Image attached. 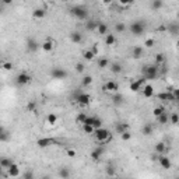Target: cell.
Instances as JSON below:
<instances>
[{
  "mask_svg": "<svg viewBox=\"0 0 179 179\" xmlns=\"http://www.w3.org/2000/svg\"><path fill=\"white\" fill-rule=\"evenodd\" d=\"M97 25H98V21L88 20V21L85 22V29H87V31H94V29H97Z\"/></svg>",
  "mask_w": 179,
  "mask_h": 179,
  "instance_id": "obj_28",
  "label": "cell"
},
{
  "mask_svg": "<svg viewBox=\"0 0 179 179\" xmlns=\"http://www.w3.org/2000/svg\"><path fill=\"white\" fill-rule=\"evenodd\" d=\"M53 48H55V42L52 39H46L44 44H42V49H44L45 52H51Z\"/></svg>",
  "mask_w": 179,
  "mask_h": 179,
  "instance_id": "obj_23",
  "label": "cell"
},
{
  "mask_svg": "<svg viewBox=\"0 0 179 179\" xmlns=\"http://www.w3.org/2000/svg\"><path fill=\"white\" fill-rule=\"evenodd\" d=\"M8 171V175L11 176V178H17V176H20V167L17 164H13L10 165V168H7Z\"/></svg>",
  "mask_w": 179,
  "mask_h": 179,
  "instance_id": "obj_12",
  "label": "cell"
},
{
  "mask_svg": "<svg viewBox=\"0 0 179 179\" xmlns=\"http://www.w3.org/2000/svg\"><path fill=\"white\" fill-rule=\"evenodd\" d=\"M115 130H116V133L122 134L123 132H128L129 130V124L124 123V122H118V123L115 124Z\"/></svg>",
  "mask_w": 179,
  "mask_h": 179,
  "instance_id": "obj_16",
  "label": "cell"
},
{
  "mask_svg": "<svg viewBox=\"0 0 179 179\" xmlns=\"http://www.w3.org/2000/svg\"><path fill=\"white\" fill-rule=\"evenodd\" d=\"M70 13H71V15H74L77 20H87L88 18V10L85 6H80V4L73 6V7L70 8Z\"/></svg>",
  "mask_w": 179,
  "mask_h": 179,
  "instance_id": "obj_3",
  "label": "cell"
},
{
  "mask_svg": "<svg viewBox=\"0 0 179 179\" xmlns=\"http://www.w3.org/2000/svg\"><path fill=\"white\" fill-rule=\"evenodd\" d=\"M174 90H175V87H174V85H168V87H167V92H171V94H172V91H174Z\"/></svg>",
  "mask_w": 179,
  "mask_h": 179,
  "instance_id": "obj_56",
  "label": "cell"
},
{
  "mask_svg": "<svg viewBox=\"0 0 179 179\" xmlns=\"http://www.w3.org/2000/svg\"><path fill=\"white\" fill-rule=\"evenodd\" d=\"M94 118H95V116H87V118H85V121H84V123H83V124H91V126H92Z\"/></svg>",
  "mask_w": 179,
  "mask_h": 179,
  "instance_id": "obj_55",
  "label": "cell"
},
{
  "mask_svg": "<svg viewBox=\"0 0 179 179\" xmlns=\"http://www.w3.org/2000/svg\"><path fill=\"white\" fill-rule=\"evenodd\" d=\"M51 76L52 78H56V80H63V78H66L67 73L66 70H63L62 67H53L51 70Z\"/></svg>",
  "mask_w": 179,
  "mask_h": 179,
  "instance_id": "obj_7",
  "label": "cell"
},
{
  "mask_svg": "<svg viewBox=\"0 0 179 179\" xmlns=\"http://www.w3.org/2000/svg\"><path fill=\"white\" fill-rule=\"evenodd\" d=\"M158 162H160V165H161V168L162 169H169L172 167L171 160H169L168 157H160L158 158Z\"/></svg>",
  "mask_w": 179,
  "mask_h": 179,
  "instance_id": "obj_15",
  "label": "cell"
},
{
  "mask_svg": "<svg viewBox=\"0 0 179 179\" xmlns=\"http://www.w3.org/2000/svg\"><path fill=\"white\" fill-rule=\"evenodd\" d=\"M105 172H106V175H108V176H115V174H116L113 165H108V167L105 168Z\"/></svg>",
  "mask_w": 179,
  "mask_h": 179,
  "instance_id": "obj_43",
  "label": "cell"
},
{
  "mask_svg": "<svg viewBox=\"0 0 179 179\" xmlns=\"http://www.w3.org/2000/svg\"><path fill=\"white\" fill-rule=\"evenodd\" d=\"M32 17L37 20H41V18H45L46 17V7H39V8H35L32 11Z\"/></svg>",
  "mask_w": 179,
  "mask_h": 179,
  "instance_id": "obj_11",
  "label": "cell"
},
{
  "mask_svg": "<svg viewBox=\"0 0 179 179\" xmlns=\"http://www.w3.org/2000/svg\"><path fill=\"white\" fill-rule=\"evenodd\" d=\"M141 91H143V95H144L146 98H150V97H153V94H154V88H153V85L146 84L141 88Z\"/></svg>",
  "mask_w": 179,
  "mask_h": 179,
  "instance_id": "obj_19",
  "label": "cell"
},
{
  "mask_svg": "<svg viewBox=\"0 0 179 179\" xmlns=\"http://www.w3.org/2000/svg\"><path fill=\"white\" fill-rule=\"evenodd\" d=\"M97 29H98V32L101 34V35H105V34L108 32V25H106L105 22L98 21V25H97Z\"/></svg>",
  "mask_w": 179,
  "mask_h": 179,
  "instance_id": "obj_29",
  "label": "cell"
},
{
  "mask_svg": "<svg viewBox=\"0 0 179 179\" xmlns=\"http://www.w3.org/2000/svg\"><path fill=\"white\" fill-rule=\"evenodd\" d=\"M0 13H2V7H0Z\"/></svg>",
  "mask_w": 179,
  "mask_h": 179,
  "instance_id": "obj_61",
  "label": "cell"
},
{
  "mask_svg": "<svg viewBox=\"0 0 179 179\" xmlns=\"http://www.w3.org/2000/svg\"><path fill=\"white\" fill-rule=\"evenodd\" d=\"M38 48H39V44H38V42L34 39V38H29V39L27 41V49H28L29 52L38 51Z\"/></svg>",
  "mask_w": 179,
  "mask_h": 179,
  "instance_id": "obj_14",
  "label": "cell"
},
{
  "mask_svg": "<svg viewBox=\"0 0 179 179\" xmlns=\"http://www.w3.org/2000/svg\"><path fill=\"white\" fill-rule=\"evenodd\" d=\"M108 66H109V60H108V59L101 58L98 60V67H99V69H106Z\"/></svg>",
  "mask_w": 179,
  "mask_h": 179,
  "instance_id": "obj_35",
  "label": "cell"
},
{
  "mask_svg": "<svg viewBox=\"0 0 179 179\" xmlns=\"http://www.w3.org/2000/svg\"><path fill=\"white\" fill-rule=\"evenodd\" d=\"M0 176H2V168H0Z\"/></svg>",
  "mask_w": 179,
  "mask_h": 179,
  "instance_id": "obj_60",
  "label": "cell"
},
{
  "mask_svg": "<svg viewBox=\"0 0 179 179\" xmlns=\"http://www.w3.org/2000/svg\"><path fill=\"white\" fill-rule=\"evenodd\" d=\"M59 176H60V179H70L71 172H70V169L67 167H62L59 169Z\"/></svg>",
  "mask_w": 179,
  "mask_h": 179,
  "instance_id": "obj_20",
  "label": "cell"
},
{
  "mask_svg": "<svg viewBox=\"0 0 179 179\" xmlns=\"http://www.w3.org/2000/svg\"><path fill=\"white\" fill-rule=\"evenodd\" d=\"M66 154H67V157L74 158V157H76V150H73V148H67V150H66Z\"/></svg>",
  "mask_w": 179,
  "mask_h": 179,
  "instance_id": "obj_53",
  "label": "cell"
},
{
  "mask_svg": "<svg viewBox=\"0 0 179 179\" xmlns=\"http://www.w3.org/2000/svg\"><path fill=\"white\" fill-rule=\"evenodd\" d=\"M53 143H55V140L48 139V137H42V139H38L37 140V146L39 147V148H46V147L52 146Z\"/></svg>",
  "mask_w": 179,
  "mask_h": 179,
  "instance_id": "obj_9",
  "label": "cell"
},
{
  "mask_svg": "<svg viewBox=\"0 0 179 179\" xmlns=\"http://www.w3.org/2000/svg\"><path fill=\"white\" fill-rule=\"evenodd\" d=\"M22 179H35V174H34V171H31V169L25 171L24 174H22Z\"/></svg>",
  "mask_w": 179,
  "mask_h": 179,
  "instance_id": "obj_42",
  "label": "cell"
},
{
  "mask_svg": "<svg viewBox=\"0 0 179 179\" xmlns=\"http://www.w3.org/2000/svg\"><path fill=\"white\" fill-rule=\"evenodd\" d=\"M141 132H143V134L144 136H151L153 134V126H151L150 123H146L144 126H143Z\"/></svg>",
  "mask_w": 179,
  "mask_h": 179,
  "instance_id": "obj_31",
  "label": "cell"
},
{
  "mask_svg": "<svg viewBox=\"0 0 179 179\" xmlns=\"http://www.w3.org/2000/svg\"><path fill=\"white\" fill-rule=\"evenodd\" d=\"M70 41L74 42V44H81L83 42V35L78 31H73V32L70 34Z\"/></svg>",
  "mask_w": 179,
  "mask_h": 179,
  "instance_id": "obj_17",
  "label": "cell"
},
{
  "mask_svg": "<svg viewBox=\"0 0 179 179\" xmlns=\"http://www.w3.org/2000/svg\"><path fill=\"white\" fill-rule=\"evenodd\" d=\"M92 128H94V130H97V129H101V128H102V119H99V118H94V122H92Z\"/></svg>",
  "mask_w": 179,
  "mask_h": 179,
  "instance_id": "obj_39",
  "label": "cell"
},
{
  "mask_svg": "<svg viewBox=\"0 0 179 179\" xmlns=\"http://www.w3.org/2000/svg\"><path fill=\"white\" fill-rule=\"evenodd\" d=\"M121 139L123 140V141H128V140L132 139V134H130V132H129V130H128V132H123L121 134Z\"/></svg>",
  "mask_w": 179,
  "mask_h": 179,
  "instance_id": "obj_49",
  "label": "cell"
},
{
  "mask_svg": "<svg viewBox=\"0 0 179 179\" xmlns=\"http://www.w3.org/2000/svg\"><path fill=\"white\" fill-rule=\"evenodd\" d=\"M104 151H105V148H104V147H97L95 150H92V153H91V155H90V157H91L92 161H98L99 158H101V155L104 154Z\"/></svg>",
  "mask_w": 179,
  "mask_h": 179,
  "instance_id": "obj_13",
  "label": "cell"
},
{
  "mask_svg": "<svg viewBox=\"0 0 179 179\" xmlns=\"http://www.w3.org/2000/svg\"><path fill=\"white\" fill-rule=\"evenodd\" d=\"M167 29H168V31L172 34V35H178V32H179V25L176 24V22H171V24H168Z\"/></svg>",
  "mask_w": 179,
  "mask_h": 179,
  "instance_id": "obj_27",
  "label": "cell"
},
{
  "mask_svg": "<svg viewBox=\"0 0 179 179\" xmlns=\"http://www.w3.org/2000/svg\"><path fill=\"white\" fill-rule=\"evenodd\" d=\"M83 130L87 134H94V128H92L91 124H83Z\"/></svg>",
  "mask_w": 179,
  "mask_h": 179,
  "instance_id": "obj_46",
  "label": "cell"
},
{
  "mask_svg": "<svg viewBox=\"0 0 179 179\" xmlns=\"http://www.w3.org/2000/svg\"><path fill=\"white\" fill-rule=\"evenodd\" d=\"M162 6H164L162 0H153V2H151V8H153V10H160Z\"/></svg>",
  "mask_w": 179,
  "mask_h": 179,
  "instance_id": "obj_34",
  "label": "cell"
},
{
  "mask_svg": "<svg viewBox=\"0 0 179 179\" xmlns=\"http://www.w3.org/2000/svg\"><path fill=\"white\" fill-rule=\"evenodd\" d=\"M31 80H32L31 74L25 73V71H21V73H18L15 76V83L18 85H25V84H28Z\"/></svg>",
  "mask_w": 179,
  "mask_h": 179,
  "instance_id": "obj_6",
  "label": "cell"
},
{
  "mask_svg": "<svg viewBox=\"0 0 179 179\" xmlns=\"http://www.w3.org/2000/svg\"><path fill=\"white\" fill-rule=\"evenodd\" d=\"M81 84L83 87H88V85L92 84V77L91 76H84L83 77V80H81Z\"/></svg>",
  "mask_w": 179,
  "mask_h": 179,
  "instance_id": "obj_36",
  "label": "cell"
},
{
  "mask_svg": "<svg viewBox=\"0 0 179 179\" xmlns=\"http://www.w3.org/2000/svg\"><path fill=\"white\" fill-rule=\"evenodd\" d=\"M144 45H146V48H153L155 45V39L154 38H148V39L144 41Z\"/></svg>",
  "mask_w": 179,
  "mask_h": 179,
  "instance_id": "obj_48",
  "label": "cell"
},
{
  "mask_svg": "<svg viewBox=\"0 0 179 179\" xmlns=\"http://www.w3.org/2000/svg\"><path fill=\"white\" fill-rule=\"evenodd\" d=\"M76 101H77L78 105L87 106V105H90V102H91V95L87 94V92H77L76 94Z\"/></svg>",
  "mask_w": 179,
  "mask_h": 179,
  "instance_id": "obj_4",
  "label": "cell"
},
{
  "mask_svg": "<svg viewBox=\"0 0 179 179\" xmlns=\"http://www.w3.org/2000/svg\"><path fill=\"white\" fill-rule=\"evenodd\" d=\"M3 4H11V0H3Z\"/></svg>",
  "mask_w": 179,
  "mask_h": 179,
  "instance_id": "obj_57",
  "label": "cell"
},
{
  "mask_svg": "<svg viewBox=\"0 0 179 179\" xmlns=\"http://www.w3.org/2000/svg\"><path fill=\"white\" fill-rule=\"evenodd\" d=\"M4 132V128H3V126H0V133H3Z\"/></svg>",
  "mask_w": 179,
  "mask_h": 179,
  "instance_id": "obj_59",
  "label": "cell"
},
{
  "mask_svg": "<svg viewBox=\"0 0 179 179\" xmlns=\"http://www.w3.org/2000/svg\"><path fill=\"white\" fill-rule=\"evenodd\" d=\"M165 150H167V144H165L164 141H160V143H157L155 144V147H154V151H155V154H162V153H165Z\"/></svg>",
  "mask_w": 179,
  "mask_h": 179,
  "instance_id": "obj_21",
  "label": "cell"
},
{
  "mask_svg": "<svg viewBox=\"0 0 179 179\" xmlns=\"http://www.w3.org/2000/svg\"><path fill=\"white\" fill-rule=\"evenodd\" d=\"M2 67H3L4 70L10 71V70H13V63H11V62H4L3 65H2Z\"/></svg>",
  "mask_w": 179,
  "mask_h": 179,
  "instance_id": "obj_50",
  "label": "cell"
},
{
  "mask_svg": "<svg viewBox=\"0 0 179 179\" xmlns=\"http://www.w3.org/2000/svg\"><path fill=\"white\" fill-rule=\"evenodd\" d=\"M85 69V66L83 65V63H76V71L77 73H83Z\"/></svg>",
  "mask_w": 179,
  "mask_h": 179,
  "instance_id": "obj_51",
  "label": "cell"
},
{
  "mask_svg": "<svg viewBox=\"0 0 179 179\" xmlns=\"http://www.w3.org/2000/svg\"><path fill=\"white\" fill-rule=\"evenodd\" d=\"M115 29H116V32H124L126 31V24L124 22H116Z\"/></svg>",
  "mask_w": 179,
  "mask_h": 179,
  "instance_id": "obj_41",
  "label": "cell"
},
{
  "mask_svg": "<svg viewBox=\"0 0 179 179\" xmlns=\"http://www.w3.org/2000/svg\"><path fill=\"white\" fill-rule=\"evenodd\" d=\"M143 55H144V51H143V48H141V46H134V48H133L132 56H133L134 59L143 58Z\"/></svg>",
  "mask_w": 179,
  "mask_h": 179,
  "instance_id": "obj_22",
  "label": "cell"
},
{
  "mask_svg": "<svg viewBox=\"0 0 179 179\" xmlns=\"http://www.w3.org/2000/svg\"><path fill=\"white\" fill-rule=\"evenodd\" d=\"M169 122H171L172 124H178L179 122V116H178V113L174 112L172 115H169Z\"/></svg>",
  "mask_w": 179,
  "mask_h": 179,
  "instance_id": "obj_45",
  "label": "cell"
},
{
  "mask_svg": "<svg viewBox=\"0 0 179 179\" xmlns=\"http://www.w3.org/2000/svg\"><path fill=\"white\" fill-rule=\"evenodd\" d=\"M154 60H155V63H154V65H157V66H160L161 63H164V60H165L164 53H157V55H155V59H154Z\"/></svg>",
  "mask_w": 179,
  "mask_h": 179,
  "instance_id": "obj_38",
  "label": "cell"
},
{
  "mask_svg": "<svg viewBox=\"0 0 179 179\" xmlns=\"http://www.w3.org/2000/svg\"><path fill=\"white\" fill-rule=\"evenodd\" d=\"M46 122L49 124H56V122H58V115H55V113H49L46 116Z\"/></svg>",
  "mask_w": 179,
  "mask_h": 179,
  "instance_id": "obj_33",
  "label": "cell"
},
{
  "mask_svg": "<svg viewBox=\"0 0 179 179\" xmlns=\"http://www.w3.org/2000/svg\"><path fill=\"white\" fill-rule=\"evenodd\" d=\"M83 58H84L85 60H92V59H94L95 56L92 55V52L90 51V49H87V51H84V52H83Z\"/></svg>",
  "mask_w": 179,
  "mask_h": 179,
  "instance_id": "obj_44",
  "label": "cell"
},
{
  "mask_svg": "<svg viewBox=\"0 0 179 179\" xmlns=\"http://www.w3.org/2000/svg\"><path fill=\"white\" fill-rule=\"evenodd\" d=\"M41 179H51V176H49V175H45V176H42Z\"/></svg>",
  "mask_w": 179,
  "mask_h": 179,
  "instance_id": "obj_58",
  "label": "cell"
},
{
  "mask_svg": "<svg viewBox=\"0 0 179 179\" xmlns=\"http://www.w3.org/2000/svg\"><path fill=\"white\" fill-rule=\"evenodd\" d=\"M94 136H95V140L98 143H101V144L109 141V140L112 139V133H111L108 129H104V128L94 130Z\"/></svg>",
  "mask_w": 179,
  "mask_h": 179,
  "instance_id": "obj_2",
  "label": "cell"
},
{
  "mask_svg": "<svg viewBox=\"0 0 179 179\" xmlns=\"http://www.w3.org/2000/svg\"><path fill=\"white\" fill-rule=\"evenodd\" d=\"M27 111H28V112H35V111H37V102H35V101H29V102L27 104Z\"/></svg>",
  "mask_w": 179,
  "mask_h": 179,
  "instance_id": "obj_40",
  "label": "cell"
},
{
  "mask_svg": "<svg viewBox=\"0 0 179 179\" xmlns=\"http://www.w3.org/2000/svg\"><path fill=\"white\" fill-rule=\"evenodd\" d=\"M109 69H111V71H112L113 74H119V73H122L123 67H122L121 63H112V65L109 66Z\"/></svg>",
  "mask_w": 179,
  "mask_h": 179,
  "instance_id": "obj_24",
  "label": "cell"
},
{
  "mask_svg": "<svg viewBox=\"0 0 179 179\" xmlns=\"http://www.w3.org/2000/svg\"><path fill=\"white\" fill-rule=\"evenodd\" d=\"M162 113H165V108L164 106H157V108H154V111H153V115L155 118H158V116H161Z\"/></svg>",
  "mask_w": 179,
  "mask_h": 179,
  "instance_id": "obj_37",
  "label": "cell"
},
{
  "mask_svg": "<svg viewBox=\"0 0 179 179\" xmlns=\"http://www.w3.org/2000/svg\"><path fill=\"white\" fill-rule=\"evenodd\" d=\"M105 44L108 45V46H112V45L116 44V37H115V34H106Z\"/></svg>",
  "mask_w": 179,
  "mask_h": 179,
  "instance_id": "obj_26",
  "label": "cell"
},
{
  "mask_svg": "<svg viewBox=\"0 0 179 179\" xmlns=\"http://www.w3.org/2000/svg\"><path fill=\"white\" fill-rule=\"evenodd\" d=\"M85 118H87L85 113H78V116H77V122L83 124V123H84V121H85Z\"/></svg>",
  "mask_w": 179,
  "mask_h": 179,
  "instance_id": "obj_52",
  "label": "cell"
},
{
  "mask_svg": "<svg viewBox=\"0 0 179 179\" xmlns=\"http://www.w3.org/2000/svg\"><path fill=\"white\" fill-rule=\"evenodd\" d=\"M102 90H104L105 92H116L118 90H119V85H118L116 81H112V80H111V81H108V83L104 85Z\"/></svg>",
  "mask_w": 179,
  "mask_h": 179,
  "instance_id": "obj_8",
  "label": "cell"
},
{
  "mask_svg": "<svg viewBox=\"0 0 179 179\" xmlns=\"http://www.w3.org/2000/svg\"><path fill=\"white\" fill-rule=\"evenodd\" d=\"M90 51L92 52V55H94V56L98 55V44H94V45H92V48L90 49Z\"/></svg>",
  "mask_w": 179,
  "mask_h": 179,
  "instance_id": "obj_54",
  "label": "cell"
},
{
  "mask_svg": "<svg viewBox=\"0 0 179 179\" xmlns=\"http://www.w3.org/2000/svg\"><path fill=\"white\" fill-rule=\"evenodd\" d=\"M157 121H158V123L160 124H167L169 122V116H168V113L165 112V113H162L161 116H158L157 118Z\"/></svg>",
  "mask_w": 179,
  "mask_h": 179,
  "instance_id": "obj_32",
  "label": "cell"
},
{
  "mask_svg": "<svg viewBox=\"0 0 179 179\" xmlns=\"http://www.w3.org/2000/svg\"><path fill=\"white\" fill-rule=\"evenodd\" d=\"M112 102L116 104V105H121V104H123L124 102L123 95H121V94H113L112 95Z\"/></svg>",
  "mask_w": 179,
  "mask_h": 179,
  "instance_id": "obj_30",
  "label": "cell"
},
{
  "mask_svg": "<svg viewBox=\"0 0 179 179\" xmlns=\"http://www.w3.org/2000/svg\"><path fill=\"white\" fill-rule=\"evenodd\" d=\"M130 32L133 34V35H136V37H140L143 32H144V24H143V21H134L130 24Z\"/></svg>",
  "mask_w": 179,
  "mask_h": 179,
  "instance_id": "obj_5",
  "label": "cell"
},
{
  "mask_svg": "<svg viewBox=\"0 0 179 179\" xmlns=\"http://www.w3.org/2000/svg\"><path fill=\"white\" fill-rule=\"evenodd\" d=\"M13 164V160L8 157H0V168L2 169H7L10 168V165Z\"/></svg>",
  "mask_w": 179,
  "mask_h": 179,
  "instance_id": "obj_18",
  "label": "cell"
},
{
  "mask_svg": "<svg viewBox=\"0 0 179 179\" xmlns=\"http://www.w3.org/2000/svg\"><path fill=\"white\" fill-rule=\"evenodd\" d=\"M158 70L160 67L157 65H147V66H143L141 73H143V78L144 80H155L158 77Z\"/></svg>",
  "mask_w": 179,
  "mask_h": 179,
  "instance_id": "obj_1",
  "label": "cell"
},
{
  "mask_svg": "<svg viewBox=\"0 0 179 179\" xmlns=\"http://www.w3.org/2000/svg\"><path fill=\"white\" fill-rule=\"evenodd\" d=\"M157 98L161 99V101H174V97H172L171 92H161V94L157 95Z\"/></svg>",
  "mask_w": 179,
  "mask_h": 179,
  "instance_id": "obj_25",
  "label": "cell"
},
{
  "mask_svg": "<svg viewBox=\"0 0 179 179\" xmlns=\"http://www.w3.org/2000/svg\"><path fill=\"white\" fill-rule=\"evenodd\" d=\"M143 85H146V80H144V78L141 77L140 80L130 83V90H132V91H134V92H137V91H140V90L143 88Z\"/></svg>",
  "mask_w": 179,
  "mask_h": 179,
  "instance_id": "obj_10",
  "label": "cell"
},
{
  "mask_svg": "<svg viewBox=\"0 0 179 179\" xmlns=\"http://www.w3.org/2000/svg\"><path fill=\"white\" fill-rule=\"evenodd\" d=\"M8 140H10V133L8 132H6V130H4L3 133H0V141H8Z\"/></svg>",
  "mask_w": 179,
  "mask_h": 179,
  "instance_id": "obj_47",
  "label": "cell"
}]
</instances>
